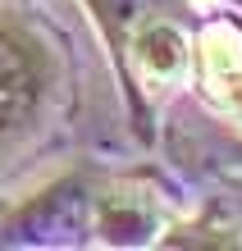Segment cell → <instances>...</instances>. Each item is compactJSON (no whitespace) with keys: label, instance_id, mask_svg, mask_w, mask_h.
<instances>
[{"label":"cell","instance_id":"cell-2","mask_svg":"<svg viewBox=\"0 0 242 251\" xmlns=\"http://www.w3.org/2000/svg\"><path fill=\"white\" fill-rule=\"evenodd\" d=\"M201 55H206V82L210 96L219 100L229 114L242 119V41L233 27H210L201 37Z\"/></svg>","mask_w":242,"mask_h":251},{"label":"cell","instance_id":"cell-3","mask_svg":"<svg viewBox=\"0 0 242 251\" xmlns=\"http://www.w3.org/2000/svg\"><path fill=\"white\" fill-rule=\"evenodd\" d=\"M27 105H32V64L9 37H0V128L19 124Z\"/></svg>","mask_w":242,"mask_h":251},{"label":"cell","instance_id":"cell-1","mask_svg":"<svg viewBox=\"0 0 242 251\" xmlns=\"http://www.w3.org/2000/svg\"><path fill=\"white\" fill-rule=\"evenodd\" d=\"M133 69L146 87H174L188 73V37L174 23H146L133 37Z\"/></svg>","mask_w":242,"mask_h":251}]
</instances>
